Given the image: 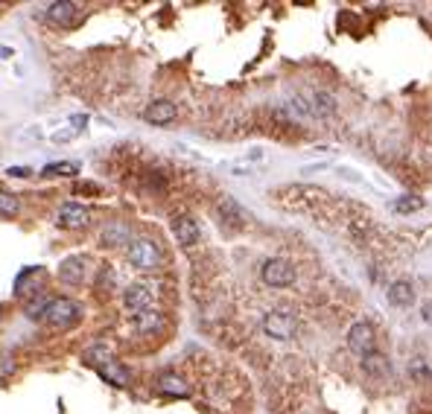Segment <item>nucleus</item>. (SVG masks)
<instances>
[{
  "label": "nucleus",
  "mask_w": 432,
  "mask_h": 414,
  "mask_svg": "<svg viewBox=\"0 0 432 414\" xmlns=\"http://www.w3.org/2000/svg\"><path fill=\"white\" fill-rule=\"evenodd\" d=\"M27 312H30V318H38L50 327H58V330L82 321V306L73 298H62V295H58V298H44L42 295V298L27 306Z\"/></svg>",
  "instance_id": "1"
},
{
  "label": "nucleus",
  "mask_w": 432,
  "mask_h": 414,
  "mask_svg": "<svg viewBox=\"0 0 432 414\" xmlns=\"http://www.w3.org/2000/svg\"><path fill=\"white\" fill-rule=\"evenodd\" d=\"M126 257H129V263H132L137 271H155V269L164 263L161 248L155 245L152 240H132V242H129V251H126Z\"/></svg>",
  "instance_id": "2"
},
{
  "label": "nucleus",
  "mask_w": 432,
  "mask_h": 414,
  "mask_svg": "<svg viewBox=\"0 0 432 414\" xmlns=\"http://www.w3.org/2000/svg\"><path fill=\"white\" fill-rule=\"evenodd\" d=\"M296 330H298V321H296V315H292L289 309H272V312H266L263 332H266L269 339H274V342H289L292 336H296Z\"/></svg>",
  "instance_id": "3"
},
{
  "label": "nucleus",
  "mask_w": 432,
  "mask_h": 414,
  "mask_svg": "<svg viewBox=\"0 0 432 414\" xmlns=\"http://www.w3.org/2000/svg\"><path fill=\"white\" fill-rule=\"evenodd\" d=\"M348 347L353 356L360 359H368L377 353V339H374V327H371L368 321H357L350 330H348Z\"/></svg>",
  "instance_id": "4"
},
{
  "label": "nucleus",
  "mask_w": 432,
  "mask_h": 414,
  "mask_svg": "<svg viewBox=\"0 0 432 414\" xmlns=\"http://www.w3.org/2000/svg\"><path fill=\"white\" fill-rule=\"evenodd\" d=\"M260 280L266 286H274V289H284V286H292L296 283V269L292 263L281 260V257H272L260 266Z\"/></svg>",
  "instance_id": "5"
},
{
  "label": "nucleus",
  "mask_w": 432,
  "mask_h": 414,
  "mask_svg": "<svg viewBox=\"0 0 432 414\" xmlns=\"http://www.w3.org/2000/svg\"><path fill=\"white\" fill-rule=\"evenodd\" d=\"M44 18L56 27H76L82 21V6L70 4V0H53L44 6Z\"/></svg>",
  "instance_id": "6"
},
{
  "label": "nucleus",
  "mask_w": 432,
  "mask_h": 414,
  "mask_svg": "<svg viewBox=\"0 0 432 414\" xmlns=\"http://www.w3.org/2000/svg\"><path fill=\"white\" fill-rule=\"evenodd\" d=\"M152 304H155V283L137 280V283H132V286L123 292V306H126L132 315L152 309Z\"/></svg>",
  "instance_id": "7"
},
{
  "label": "nucleus",
  "mask_w": 432,
  "mask_h": 414,
  "mask_svg": "<svg viewBox=\"0 0 432 414\" xmlns=\"http://www.w3.org/2000/svg\"><path fill=\"white\" fill-rule=\"evenodd\" d=\"M91 263L85 260V257H68V260H62L58 263V283H65V286H82L85 280H88V269Z\"/></svg>",
  "instance_id": "8"
},
{
  "label": "nucleus",
  "mask_w": 432,
  "mask_h": 414,
  "mask_svg": "<svg viewBox=\"0 0 432 414\" xmlns=\"http://www.w3.org/2000/svg\"><path fill=\"white\" fill-rule=\"evenodd\" d=\"M58 225L68 228V231H82L91 225V210L85 205H76V202H65L58 207Z\"/></svg>",
  "instance_id": "9"
},
{
  "label": "nucleus",
  "mask_w": 432,
  "mask_h": 414,
  "mask_svg": "<svg viewBox=\"0 0 432 414\" xmlns=\"http://www.w3.org/2000/svg\"><path fill=\"white\" fill-rule=\"evenodd\" d=\"M304 111L316 114V117H330L336 111V100H333V93L327 91H316V88H304Z\"/></svg>",
  "instance_id": "10"
},
{
  "label": "nucleus",
  "mask_w": 432,
  "mask_h": 414,
  "mask_svg": "<svg viewBox=\"0 0 432 414\" xmlns=\"http://www.w3.org/2000/svg\"><path fill=\"white\" fill-rule=\"evenodd\" d=\"M172 236H175V242L184 245V248L196 245V242H199V236H202L199 222H196L193 216H175V219H172Z\"/></svg>",
  "instance_id": "11"
},
{
  "label": "nucleus",
  "mask_w": 432,
  "mask_h": 414,
  "mask_svg": "<svg viewBox=\"0 0 432 414\" xmlns=\"http://www.w3.org/2000/svg\"><path fill=\"white\" fill-rule=\"evenodd\" d=\"M100 242L106 248H117V245H129L132 242V228L126 222H106L103 233H100Z\"/></svg>",
  "instance_id": "12"
},
{
  "label": "nucleus",
  "mask_w": 432,
  "mask_h": 414,
  "mask_svg": "<svg viewBox=\"0 0 432 414\" xmlns=\"http://www.w3.org/2000/svg\"><path fill=\"white\" fill-rule=\"evenodd\" d=\"M144 120L152 123V126H167V123L175 120V105H172L170 100H155V103L146 105Z\"/></svg>",
  "instance_id": "13"
},
{
  "label": "nucleus",
  "mask_w": 432,
  "mask_h": 414,
  "mask_svg": "<svg viewBox=\"0 0 432 414\" xmlns=\"http://www.w3.org/2000/svg\"><path fill=\"white\" fill-rule=\"evenodd\" d=\"M158 391L164 394V397H187L190 385L179 377V373H161L158 377Z\"/></svg>",
  "instance_id": "14"
},
{
  "label": "nucleus",
  "mask_w": 432,
  "mask_h": 414,
  "mask_svg": "<svg viewBox=\"0 0 432 414\" xmlns=\"http://www.w3.org/2000/svg\"><path fill=\"white\" fill-rule=\"evenodd\" d=\"M161 324H164V315L158 309H146V312L132 315V327L137 332H155V330H161Z\"/></svg>",
  "instance_id": "15"
},
{
  "label": "nucleus",
  "mask_w": 432,
  "mask_h": 414,
  "mask_svg": "<svg viewBox=\"0 0 432 414\" xmlns=\"http://www.w3.org/2000/svg\"><path fill=\"white\" fill-rule=\"evenodd\" d=\"M96 373H100V377H103L108 385H117V388H126V385H129V380H132V377H129V370H126L120 362H117V359H114V362H108L106 368H100Z\"/></svg>",
  "instance_id": "16"
},
{
  "label": "nucleus",
  "mask_w": 432,
  "mask_h": 414,
  "mask_svg": "<svg viewBox=\"0 0 432 414\" xmlns=\"http://www.w3.org/2000/svg\"><path fill=\"white\" fill-rule=\"evenodd\" d=\"M415 301V292H412V283L409 280H398L388 286V304L391 306H409Z\"/></svg>",
  "instance_id": "17"
},
{
  "label": "nucleus",
  "mask_w": 432,
  "mask_h": 414,
  "mask_svg": "<svg viewBox=\"0 0 432 414\" xmlns=\"http://www.w3.org/2000/svg\"><path fill=\"white\" fill-rule=\"evenodd\" d=\"M216 210H220L222 222H231V225H243V219H246V213L240 210V205L234 199H228V195H222L220 205H216Z\"/></svg>",
  "instance_id": "18"
},
{
  "label": "nucleus",
  "mask_w": 432,
  "mask_h": 414,
  "mask_svg": "<svg viewBox=\"0 0 432 414\" xmlns=\"http://www.w3.org/2000/svg\"><path fill=\"white\" fill-rule=\"evenodd\" d=\"M76 172H80V164L76 161H56V164L42 167L44 179H70V175H76Z\"/></svg>",
  "instance_id": "19"
},
{
  "label": "nucleus",
  "mask_w": 432,
  "mask_h": 414,
  "mask_svg": "<svg viewBox=\"0 0 432 414\" xmlns=\"http://www.w3.org/2000/svg\"><path fill=\"white\" fill-rule=\"evenodd\" d=\"M85 362H88L91 368L100 370V368H106L108 362H114V356H111V350H108L106 344H94V347L85 353Z\"/></svg>",
  "instance_id": "20"
},
{
  "label": "nucleus",
  "mask_w": 432,
  "mask_h": 414,
  "mask_svg": "<svg viewBox=\"0 0 432 414\" xmlns=\"http://www.w3.org/2000/svg\"><path fill=\"white\" fill-rule=\"evenodd\" d=\"M18 213H21V202L9 193H0V219H12Z\"/></svg>",
  "instance_id": "21"
},
{
  "label": "nucleus",
  "mask_w": 432,
  "mask_h": 414,
  "mask_svg": "<svg viewBox=\"0 0 432 414\" xmlns=\"http://www.w3.org/2000/svg\"><path fill=\"white\" fill-rule=\"evenodd\" d=\"M362 368H365L368 373H374V377H380V373H388V362L380 356V353H374V356L362 359Z\"/></svg>",
  "instance_id": "22"
},
{
  "label": "nucleus",
  "mask_w": 432,
  "mask_h": 414,
  "mask_svg": "<svg viewBox=\"0 0 432 414\" xmlns=\"http://www.w3.org/2000/svg\"><path fill=\"white\" fill-rule=\"evenodd\" d=\"M421 207H424V202L418 199V195H403V199L395 205L398 213H412V210H421Z\"/></svg>",
  "instance_id": "23"
},
{
  "label": "nucleus",
  "mask_w": 432,
  "mask_h": 414,
  "mask_svg": "<svg viewBox=\"0 0 432 414\" xmlns=\"http://www.w3.org/2000/svg\"><path fill=\"white\" fill-rule=\"evenodd\" d=\"M412 373H415V380H426V377H432V373L426 370V365H424V359H415V365H412Z\"/></svg>",
  "instance_id": "24"
},
{
  "label": "nucleus",
  "mask_w": 432,
  "mask_h": 414,
  "mask_svg": "<svg viewBox=\"0 0 432 414\" xmlns=\"http://www.w3.org/2000/svg\"><path fill=\"white\" fill-rule=\"evenodd\" d=\"M6 175H12V179H24V175H30V169L27 167H9Z\"/></svg>",
  "instance_id": "25"
},
{
  "label": "nucleus",
  "mask_w": 432,
  "mask_h": 414,
  "mask_svg": "<svg viewBox=\"0 0 432 414\" xmlns=\"http://www.w3.org/2000/svg\"><path fill=\"white\" fill-rule=\"evenodd\" d=\"M421 315H424V321H429V324H432V301H426V304L421 306Z\"/></svg>",
  "instance_id": "26"
},
{
  "label": "nucleus",
  "mask_w": 432,
  "mask_h": 414,
  "mask_svg": "<svg viewBox=\"0 0 432 414\" xmlns=\"http://www.w3.org/2000/svg\"><path fill=\"white\" fill-rule=\"evenodd\" d=\"M0 324H4V306H0Z\"/></svg>",
  "instance_id": "27"
}]
</instances>
